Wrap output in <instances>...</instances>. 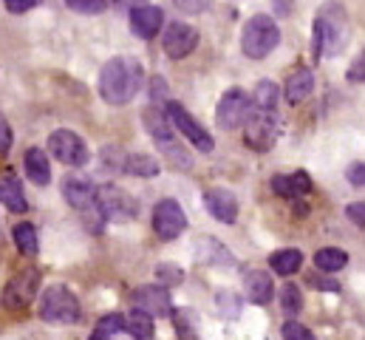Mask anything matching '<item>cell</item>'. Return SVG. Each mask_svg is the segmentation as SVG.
Masks as SVG:
<instances>
[{
    "instance_id": "cell-1",
    "label": "cell",
    "mask_w": 365,
    "mask_h": 340,
    "mask_svg": "<svg viewBox=\"0 0 365 340\" xmlns=\"http://www.w3.org/2000/svg\"><path fill=\"white\" fill-rule=\"evenodd\" d=\"M142 66L133 57H113L102 66L99 74V94L108 105H128L136 91L142 88Z\"/></svg>"
},
{
    "instance_id": "cell-2",
    "label": "cell",
    "mask_w": 365,
    "mask_h": 340,
    "mask_svg": "<svg viewBox=\"0 0 365 340\" xmlns=\"http://www.w3.org/2000/svg\"><path fill=\"white\" fill-rule=\"evenodd\" d=\"M280 43V29L269 14H255L250 17V23L244 26V40H241V49L250 60H264L269 57Z\"/></svg>"
},
{
    "instance_id": "cell-3",
    "label": "cell",
    "mask_w": 365,
    "mask_h": 340,
    "mask_svg": "<svg viewBox=\"0 0 365 340\" xmlns=\"http://www.w3.org/2000/svg\"><path fill=\"white\" fill-rule=\"evenodd\" d=\"M80 301L68 286H48L40 298V318L46 324H57V326H68V324H80Z\"/></svg>"
},
{
    "instance_id": "cell-4",
    "label": "cell",
    "mask_w": 365,
    "mask_h": 340,
    "mask_svg": "<svg viewBox=\"0 0 365 340\" xmlns=\"http://www.w3.org/2000/svg\"><path fill=\"white\" fill-rule=\"evenodd\" d=\"M145 125H148L150 136L156 139L159 151H165L173 165H179V168H190V165H192L190 156H187V151L182 148V142L176 139V134H173V128H170V119H168L165 114H159L156 108H150V111L145 114Z\"/></svg>"
},
{
    "instance_id": "cell-5",
    "label": "cell",
    "mask_w": 365,
    "mask_h": 340,
    "mask_svg": "<svg viewBox=\"0 0 365 340\" xmlns=\"http://www.w3.org/2000/svg\"><path fill=\"white\" fill-rule=\"evenodd\" d=\"M63 196H66V201H68L74 210H80L86 219L93 216V224H96V227L105 221V216H102V210H99V201H96V187H93L88 179H83V176H68V179L63 181Z\"/></svg>"
},
{
    "instance_id": "cell-6",
    "label": "cell",
    "mask_w": 365,
    "mask_h": 340,
    "mask_svg": "<svg viewBox=\"0 0 365 340\" xmlns=\"http://www.w3.org/2000/svg\"><path fill=\"white\" fill-rule=\"evenodd\" d=\"M48 154L54 159H60L63 165H68V168H83L91 159L83 136L74 134V131H66V128H60V131H54L48 136Z\"/></svg>"
},
{
    "instance_id": "cell-7",
    "label": "cell",
    "mask_w": 365,
    "mask_h": 340,
    "mask_svg": "<svg viewBox=\"0 0 365 340\" xmlns=\"http://www.w3.org/2000/svg\"><path fill=\"white\" fill-rule=\"evenodd\" d=\"M340 26H343V11H340L337 20L329 17V9L317 14V20H314V46H312L314 60L331 57V54H337L343 49V31H340Z\"/></svg>"
},
{
    "instance_id": "cell-8",
    "label": "cell",
    "mask_w": 365,
    "mask_h": 340,
    "mask_svg": "<svg viewBox=\"0 0 365 340\" xmlns=\"http://www.w3.org/2000/svg\"><path fill=\"white\" fill-rule=\"evenodd\" d=\"M250 108H252L250 94L241 91V88H230V91L221 96L218 111H215L218 128H221V131H235V128H241V125L247 122V116H250Z\"/></svg>"
},
{
    "instance_id": "cell-9",
    "label": "cell",
    "mask_w": 365,
    "mask_h": 340,
    "mask_svg": "<svg viewBox=\"0 0 365 340\" xmlns=\"http://www.w3.org/2000/svg\"><path fill=\"white\" fill-rule=\"evenodd\" d=\"M168 119H170V125L182 134L184 139H190L201 154H212L215 151V142H212V136L190 116V111L184 108V105H179V102H168Z\"/></svg>"
},
{
    "instance_id": "cell-10",
    "label": "cell",
    "mask_w": 365,
    "mask_h": 340,
    "mask_svg": "<svg viewBox=\"0 0 365 340\" xmlns=\"http://www.w3.org/2000/svg\"><path fill=\"white\" fill-rule=\"evenodd\" d=\"M37 292H40V272H37V269H23V272H17V275L6 284V289H3V304H6L11 312H23V309L34 301Z\"/></svg>"
},
{
    "instance_id": "cell-11",
    "label": "cell",
    "mask_w": 365,
    "mask_h": 340,
    "mask_svg": "<svg viewBox=\"0 0 365 340\" xmlns=\"http://www.w3.org/2000/svg\"><path fill=\"white\" fill-rule=\"evenodd\" d=\"M153 230L159 239L173 241L187 230V216H184L182 204L176 199H162L153 207Z\"/></svg>"
},
{
    "instance_id": "cell-12",
    "label": "cell",
    "mask_w": 365,
    "mask_h": 340,
    "mask_svg": "<svg viewBox=\"0 0 365 340\" xmlns=\"http://www.w3.org/2000/svg\"><path fill=\"white\" fill-rule=\"evenodd\" d=\"M96 201H99V210H102L105 219H110V216H128V219L139 216V204L119 187H110V184L96 187Z\"/></svg>"
},
{
    "instance_id": "cell-13",
    "label": "cell",
    "mask_w": 365,
    "mask_h": 340,
    "mask_svg": "<svg viewBox=\"0 0 365 340\" xmlns=\"http://www.w3.org/2000/svg\"><path fill=\"white\" fill-rule=\"evenodd\" d=\"M133 306L136 309H142V312H148L150 318H165V315H170L173 312V301H170V292L159 284V286H139L136 292H133Z\"/></svg>"
},
{
    "instance_id": "cell-14",
    "label": "cell",
    "mask_w": 365,
    "mask_h": 340,
    "mask_svg": "<svg viewBox=\"0 0 365 340\" xmlns=\"http://www.w3.org/2000/svg\"><path fill=\"white\" fill-rule=\"evenodd\" d=\"M162 46H165V54H168L170 60H184V57L198 46V31H195L192 26H187V23H173V26L165 31Z\"/></svg>"
},
{
    "instance_id": "cell-15",
    "label": "cell",
    "mask_w": 365,
    "mask_h": 340,
    "mask_svg": "<svg viewBox=\"0 0 365 340\" xmlns=\"http://www.w3.org/2000/svg\"><path fill=\"white\" fill-rule=\"evenodd\" d=\"M274 122V111H255L250 108V116H247V142L255 145V148H269L274 142V134L277 128Z\"/></svg>"
},
{
    "instance_id": "cell-16",
    "label": "cell",
    "mask_w": 365,
    "mask_h": 340,
    "mask_svg": "<svg viewBox=\"0 0 365 340\" xmlns=\"http://www.w3.org/2000/svg\"><path fill=\"white\" fill-rule=\"evenodd\" d=\"M165 26V11L159 6H136L130 9V31L142 40H153L159 34V29Z\"/></svg>"
},
{
    "instance_id": "cell-17",
    "label": "cell",
    "mask_w": 365,
    "mask_h": 340,
    "mask_svg": "<svg viewBox=\"0 0 365 340\" xmlns=\"http://www.w3.org/2000/svg\"><path fill=\"white\" fill-rule=\"evenodd\" d=\"M204 204H207V210H210L218 221L235 224V219H238V199H235L232 190H227V187H210V190L204 193Z\"/></svg>"
},
{
    "instance_id": "cell-18",
    "label": "cell",
    "mask_w": 365,
    "mask_h": 340,
    "mask_svg": "<svg viewBox=\"0 0 365 340\" xmlns=\"http://www.w3.org/2000/svg\"><path fill=\"white\" fill-rule=\"evenodd\" d=\"M272 190L277 196L289 199V201H297L300 196L312 193V179H309L306 170H297V173H292V176L277 173V176H272Z\"/></svg>"
},
{
    "instance_id": "cell-19",
    "label": "cell",
    "mask_w": 365,
    "mask_h": 340,
    "mask_svg": "<svg viewBox=\"0 0 365 340\" xmlns=\"http://www.w3.org/2000/svg\"><path fill=\"white\" fill-rule=\"evenodd\" d=\"M244 292H247V298L252 304H269L274 292L272 275L267 269H250L244 275Z\"/></svg>"
},
{
    "instance_id": "cell-20",
    "label": "cell",
    "mask_w": 365,
    "mask_h": 340,
    "mask_svg": "<svg viewBox=\"0 0 365 340\" xmlns=\"http://www.w3.org/2000/svg\"><path fill=\"white\" fill-rule=\"evenodd\" d=\"M0 201L11 210V213H26L29 210V201H26V193H23V184L17 176H3L0 179Z\"/></svg>"
},
{
    "instance_id": "cell-21",
    "label": "cell",
    "mask_w": 365,
    "mask_h": 340,
    "mask_svg": "<svg viewBox=\"0 0 365 340\" xmlns=\"http://www.w3.org/2000/svg\"><path fill=\"white\" fill-rule=\"evenodd\" d=\"M312 91H314V74H312L309 69H300V71H294V74L289 77V83H286V102H289V105H300L303 99L312 96Z\"/></svg>"
},
{
    "instance_id": "cell-22",
    "label": "cell",
    "mask_w": 365,
    "mask_h": 340,
    "mask_svg": "<svg viewBox=\"0 0 365 340\" xmlns=\"http://www.w3.org/2000/svg\"><path fill=\"white\" fill-rule=\"evenodd\" d=\"M26 176L34 184H48L51 181V165H48L46 151H40V148H29L26 151Z\"/></svg>"
},
{
    "instance_id": "cell-23",
    "label": "cell",
    "mask_w": 365,
    "mask_h": 340,
    "mask_svg": "<svg viewBox=\"0 0 365 340\" xmlns=\"http://www.w3.org/2000/svg\"><path fill=\"white\" fill-rule=\"evenodd\" d=\"M125 332H128V335H133V338L150 340L153 338V332H156V324H153V318H150L148 312L133 309V312L125 318Z\"/></svg>"
},
{
    "instance_id": "cell-24",
    "label": "cell",
    "mask_w": 365,
    "mask_h": 340,
    "mask_svg": "<svg viewBox=\"0 0 365 340\" xmlns=\"http://www.w3.org/2000/svg\"><path fill=\"white\" fill-rule=\"evenodd\" d=\"M269 266H272L277 275L289 278L292 272H297L303 266V253L300 250H280V253H274L269 258Z\"/></svg>"
},
{
    "instance_id": "cell-25",
    "label": "cell",
    "mask_w": 365,
    "mask_h": 340,
    "mask_svg": "<svg viewBox=\"0 0 365 340\" xmlns=\"http://www.w3.org/2000/svg\"><path fill=\"white\" fill-rule=\"evenodd\" d=\"M346 264H349V255L343 253V250H337V247H326V250H320V253L314 255V266L320 272H326V275H334Z\"/></svg>"
},
{
    "instance_id": "cell-26",
    "label": "cell",
    "mask_w": 365,
    "mask_h": 340,
    "mask_svg": "<svg viewBox=\"0 0 365 340\" xmlns=\"http://www.w3.org/2000/svg\"><path fill=\"white\" fill-rule=\"evenodd\" d=\"M250 102H252L255 111H274V105H277V85L272 80H261Z\"/></svg>"
},
{
    "instance_id": "cell-27",
    "label": "cell",
    "mask_w": 365,
    "mask_h": 340,
    "mask_svg": "<svg viewBox=\"0 0 365 340\" xmlns=\"http://www.w3.org/2000/svg\"><path fill=\"white\" fill-rule=\"evenodd\" d=\"M14 244H17V250L23 255H37L40 250V241H37V230H34V224H17L14 227Z\"/></svg>"
},
{
    "instance_id": "cell-28",
    "label": "cell",
    "mask_w": 365,
    "mask_h": 340,
    "mask_svg": "<svg viewBox=\"0 0 365 340\" xmlns=\"http://www.w3.org/2000/svg\"><path fill=\"white\" fill-rule=\"evenodd\" d=\"M119 332H125V315L113 312V315H105V318H99V324L93 326V340L113 338V335H119Z\"/></svg>"
},
{
    "instance_id": "cell-29",
    "label": "cell",
    "mask_w": 365,
    "mask_h": 340,
    "mask_svg": "<svg viewBox=\"0 0 365 340\" xmlns=\"http://www.w3.org/2000/svg\"><path fill=\"white\" fill-rule=\"evenodd\" d=\"M125 170L136 173V176H156L159 162L153 156H148V154H130V156H125Z\"/></svg>"
},
{
    "instance_id": "cell-30",
    "label": "cell",
    "mask_w": 365,
    "mask_h": 340,
    "mask_svg": "<svg viewBox=\"0 0 365 340\" xmlns=\"http://www.w3.org/2000/svg\"><path fill=\"white\" fill-rule=\"evenodd\" d=\"M280 306H283L286 315H297V312L303 309V292H300L294 284H286V286L280 289Z\"/></svg>"
},
{
    "instance_id": "cell-31",
    "label": "cell",
    "mask_w": 365,
    "mask_h": 340,
    "mask_svg": "<svg viewBox=\"0 0 365 340\" xmlns=\"http://www.w3.org/2000/svg\"><path fill=\"white\" fill-rule=\"evenodd\" d=\"M108 3L110 0H66V6L80 11V14H99V11L108 9Z\"/></svg>"
},
{
    "instance_id": "cell-32",
    "label": "cell",
    "mask_w": 365,
    "mask_h": 340,
    "mask_svg": "<svg viewBox=\"0 0 365 340\" xmlns=\"http://www.w3.org/2000/svg\"><path fill=\"white\" fill-rule=\"evenodd\" d=\"M280 335L286 340H312V329L309 326H303V324H297V321H286L283 324V329H280Z\"/></svg>"
},
{
    "instance_id": "cell-33",
    "label": "cell",
    "mask_w": 365,
    "mask_h": 340,
    "mask_svg": "<svg viewBox=\"0 0 365 340\" xmlns=\"http://www.w3.org/2000/svg\"><path fill=\"white\" fill-rule=\"evenodd\" d=\"M156 278L159 281H165V284H179L184 278V272L179 266H173V264H162L159 269H156Z\"/></svg>"
},
{
    "instance_id": "cell-34",
    "label": "cell",
    "mask_w": 365,
    "mask_h": 340,
    "mask_svg": "<svg viewBox=\"0 0 365 340\" xmlns=\"http://www.w3.org/2000/svg\"><path fill=\"white\" fill-rule=\"evenodd\" d=\"M11 151V128H9V119L0 114V156H6Z\"/></svg>"
},
{
    "instance_id": "cell-35",
    "label": "cell",
    "mask_w": 365,
    "mask_h": 340,
    "mask_svg": "<svg viewBox=\"0 0 365 340\" xmlns=\"http://www.w3.org/2000/svg\"><path fill=\"white\" fill-rule=\"evenodd\" d=\"M3 3H6V9H9L11 14H23V11L34 9L40 0H3Z\"/></svg>"
},
{
    "instance_id": "cell-36",
    "label": "cell",
    "mask_w": 365,
    "mask_h": 340,
    "mask_svg": "<svg viewBox=\"0 0 365 340\" xmlns=\"http://www.w3.org/2000/svg\"><path fill=\"white\" fill-rule=\"evenodd\" d=\"M150 96H153V102L168 99V83H165V77H153L150 80Z\"/></svg>"
},
{
    "instance_id": "cell-37",
    "label": "cell",
    "mask_w": 365,
    "mask_h": 340,
    "mask_svg": "<svg viewBox=\"0 0 365 340\" xmlns=\"http://www.w3.org/2000/svg\"><path fill=\"white\" fill-rule=\"evenodd\" d=\"M349 219L357 224V227H363L365 224V207H363V201H357V204H351L349 207Z\"/></svg>"
},
{
    "instance_id": "cell-38",
    "label": "cell",
    "mask_w": 365,
    "mask_h": 340,
    "mask_svg": "<svg viewBox=\"0 0 365 340\" xmlns=\"http://www.w3.org/2000/svg\"><path fill=\"white\" fill-rule=\"evenodd\" d=\"M349 179H351V184H354V187L365 184V165H363V162L351 165V170H349Z\"/></svg>"
},
{
    "instance_id": "cell-39",
    "label": "cell",
    "mask_w": 365,
    "mask_h": 340,
    "mask_svg": "<svg viewBox=\"0 0 365 340\" xmlns=\"http://www.w3.org/2000/svg\"><path fill=\"white\" fill-rule=\"evenodd\" d=\"M363 77H365V57H363V54H360V57L354 60V69H351V74H349V80H351V83H360Z\"/></svg>"
},
{
    "instance_id": "cell-40",
    "label": "cell",
    "mask_w": 365,
    "mask_h": 340,
    "mask_svg": "<svg viewBox=\"0 0 365 340\" xmlns=\"http://www.w3.org/2000/svg\"><path fill=\"white\" fill-rule=\"evenodd\" d=\"M184 11H201L207 6V0H176Z\"/></svg>"
},
{
    "instance_id": "cell-41",
    "label": "cell",
    "mask_w": 365,
    "mask_h": 340,
    "mask_svg": "<svg viewBox=\"0 0 365 340\" xmlns=\"http://www.w3.org/2000/svg\"><path fill=\"white\" fill-rule=\"evenodd\" d=\"M122 9H136V6H145L148 0H116Z\"/></svg>"
}]
</instances>
